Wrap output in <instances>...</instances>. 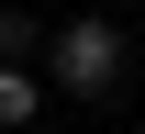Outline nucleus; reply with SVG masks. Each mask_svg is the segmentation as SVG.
<instances>
[{"label":"nucleus","mask_w":145,"mask_h":134,"mask_svg":"<svg viewBox=\"0 0 145 134\" xmlns=\"http://www.w3.org/2000/svg\"><path fill=\"white\" fill-rule=\"evenodd\" d=\"M123 67H134V45H123V22H112V11H78L67 34H56V56H45V78H56L67 101H112V90H123Z\"/></svg>","instance_id":"1"},{"label":"nucleus","mask_w":145,"mask_h":134,"mask_svg":"<svg viewBox=\"0 0 145 134\" xmlns=\"http://www.w3.org/2000/svg\"><path fill=\"white\" fill-rule=\"evenodd\" d=\"M34 112H45V78L34 67H0V134H22Z\"/></svg>","instance_id":"2"},{"label":"nucleus","mask_w":145,"mask_h":134,"mask_svg":"<svg viewBox=\"0 0 145 134\" xmlns=\"http://www.w3.org/2000/svg\"><path fill=\"white\" fill-rule=\"evenodd\" d=\"M34 45H45L34 11H0V67H34Z\"/></svg>","instance_id":"3"}]
</instances>
